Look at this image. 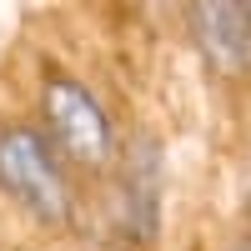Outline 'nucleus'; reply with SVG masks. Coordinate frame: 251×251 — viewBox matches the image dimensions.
Returning a JSON list of instances; mask_svg holds the SVG:
<instances>
[{"label":"nucleus","instance_id":"obj_4","mask_svg":"<svg viewBox=\"0 0 251 251\" xmlns=\"http://www.w3.org/2000/svg\"><path fill=\"white\" fill-rule=\"evenodd\" d=\"M236 251H251V246H236Z\"/></svg>","mask_w":251,"mask_h":251},{"label":"nucleus","instance_id":"obj_3","mask_svg":"<svg viewBox=\"0 0 251 251\" xmlns=\"http://www.w3.org/2000/svg\"><path fill=\"white\" fill-rule=\"evenodd\" d=\"M191 30L221 75L251 71V5H196Z\"/></svg>","mask_w":251,"mask_h":251},{"label":"nucleus","instance_id":"obj_1","mask_svg":"<svg viewBox=\"0 0 251 251\" xmlns=\"http://www.w3.org/2000/svg\"><path fill=\"white\" fill-rule=\"evenodd\" d=\"M0 186L30 216L50 221V226L71 221V186L60 176V161L46 146V136L30 131V126H5L0 131Z\"/></svg>","mask_w":251,"mask_h":251},{"label":"nucleus","instance_id":"obj_2","mask_svg":"<svg viewBox=\"0 0 251 251\" xmlns=\"http://www.w3.org/2000/svg\"><path fill=\"white\" fill-rule=\"evenodd\" d=\"M40 111H46V131L55 141V151L86 166V171H106L111 156H116V136H111V121L106 111L91 100V91L80 86L71 75H55L46 86V100H40Z\"/></svg>","mask_w":251,"mask_h":251}]
</instances>
